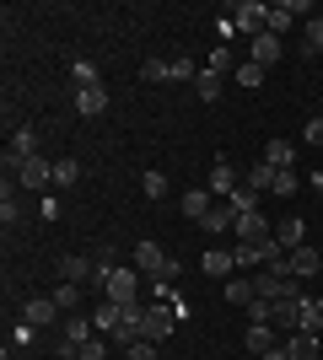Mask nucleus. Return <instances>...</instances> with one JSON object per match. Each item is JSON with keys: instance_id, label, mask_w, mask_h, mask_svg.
Segmentation results:
<instances>
[{"instance_id": "nucleus-1", "label": "nucleus", "mask_w": 323, "mask_h": 360, "mask_svg": "<svg viewBox=\"0 0 323 360\" xmlns=\"http://www.w3.org/2000/svg\"><path fill=\"white\" fill-rule=\"evenodd\" d=\"M172 328H178V307H172V301H151V307L140 312V339H146V345H162Z\"/></svg>"}, {"instance_id": "nucleus-2", "label": "nucleus", "mask_w": 323, "mask_h": 360, "mask_svg": "<svg viewBox=\"0 0 323 360\" xmlns=\"http://www.w3.org/2000/svg\"><path fill=\"white\" fill-rule=\"evenodd\" d=\"M232 32H248V38H259L264 27H270V6L264 0H243V6H232Z\"/></svg>"}, {"instance_id": "nucleus-3", "label": "nucleus", "mask_w": 323, "mask_h": 360, "mask_svg": "<svg viewBox=\"0 0 323 360\" xmlns=\"http://www.w3.org/2000/svg\"><path fill=\"white\" fill-rule=\"evenodd\" d=\"M103 301H119V307L140 301V269H108V280H103Z\"/></svg>"}, {"instance_id": "nucleus-4", "label": "nucleus", "mask_w": 323, "mask_h": 360, "mask_svg": "<svg viewBox=\"0 0 323 360\" xmlns=\"http://www.w3.org/2000/svg\"><path fill=\"white\" fill-rule=\"evenodd\" d=\"M92 339V323L87 317H65V333L60 345H54V360H81V345Z\"/></svg>"}, {"instance_id": "nucleus-5", "label": "nucleus", "mask_w": 323, "mask_h": 360, "mask_svg": "<svg viewBox=\"0 0 323 360\" xmlns=\"http://www.w3.org/2000/svg\"><path fill=\"white\" fill-rule=\"evenodd\" d=\"M22 323H27V328H54L65 317H60V307H54V296H32L27 307H22Z\"/></svg>"}, {"instance_id": "nucleus-6", "label": "nucleus", "mask_w": 323, "mask_h": 360, "mask_svg": "<svg viewBox=\"0 0 323 360\" xmlns=\"http://www.w3.org/2000/svg\"><path fill=\"white\" fill-rule=\"evenodd\" d=\"M16 188H49V183H54V167L44 162V156H32V162H22L16 167Z\"/></svg>"}, {"instance_id": "nucleus-7", "label": "nucleus", "mask_w": 323, "mask_h": 360, "mask_svg": "<svg viewBox=\"0 0 323 360\" xmlns=\"http://www.w3.org/2000/svg\"><path fill=\"white\" fill-rule=\"evenodd\" d=\"M205 188H210V194L221 199V205H227V194H232V188H237V167H232L227 156H221V162L210 167V183H205Z\"/></svg>"}, {"instance_id": "nucleus-8", "label": "nucleus", "mask_w": 323, "mask_h": 360, "mask_svg": "<svg viewBox=\"0 0 323 360\" xmlns=\"http://www.w3.org/2000/svg\"><path fill=\"white\" fill-rule=\"evenodd\" d=\"M270 237H275V226L264 221L259 210H253V215H237V242H270Z\"/></svg>"}, {"instance_id": "nucleus-9", "label": "nucleus", "mask_w": 323, "mask_h": 360, "mask_svg": "<svg viewBox=\"0 0 323 360\" xmlns=\"http://www.w3.org/2000/svg\"><path fill=\"white\" fill-rule=\"evenodd\" d=\"M76 113H81V119H103V113H108V91L103 86L76 91Z\"/></svg>"}, {"instance_id": "nucleus-10", "label": "nucleus", "mask_w": 323, "mask_h": 360, "mask_svg": "<svg viewBox=\"0 0 323 360\" xmlns=\"http://www.w3.org/2000/svg\"><path fill=\"white\" fill-rule=\"evenodd\" d=\"M210 210H215V194H210V188H184V215H189V221H205Z\"/></svg>"}, {"instance_id": "nucleus-11", "label": "nucleus", "mask_w": 323, "mask_h": 360, "mask_svg": "<svg viewBox=\"0 0 323 360\" xmlns=\"http://www.w3.org/2000/svg\"><path fill=\"white\" fill-rule=\"evenodd\" d=\"M162 264H167V253H162L156 242H146V237H140V242H135V269H140V274H156Z\"/></svg>"}, {"instance_id": "nucleus-12", "label": "nucleus", "mask_w": 323, "mask_h": 360, "mask_svg": "<svg viewBox=\"0 0 323 360\" xmlns=\"http://www.w3.org/2000/svg\"><path fill=\"white\" fill-rule=\"evenodd\" d=\"M302 231H308V226L296 221V215H286V221L275 226V242H280V253H296V248H302Z\"/></svg>"}, {"instance_id": "nucleus-13", "label": "nucleus", "mask_w": 323, "mask_h": 360, "mask_svg": "<svg viewBox=\"0 0 323 360\" xmlns=\"http://www.w3.org/2000/svg\"><path fill=\"white\" fill-rule=\"evenodd\" d=\"M286 258H291V274H296V280H302V274H318V269H323L318 248H308V242H302L296 253H286Z\"/></svg>"}, {"instance_id": "nucleus-14", "label": "nucleus", "mask_w": 323, "mask_h": 360, "mask_svg": "<svg viewBox=\"0 0 323 360\" xmlns=\"http://www.w3.org/2000/svg\"><path fill=\"white\" fill-rule=\"evenodd\" d=\"M296 333H323V312L312 296H302V307H296Z\"/></svg>"}, {"instance_id": "nucleus-15", "label": "nucleus", "mask_w": 323, "mask_h": 360, "mask_svg": "<svg viewBox=\"0 0 323 360\" xmlns=\"http://www.w3.org/2000/svg\"><path fill=\"white\" fill-rule=\"evenodd\" d=\"M270 328H275V323H248V333H243V345H248V355H270Z\"/></svg>"}, {"instance_id": "nucleus-16", "label": "nucleus", "mask_w": 323, "mask_h": 360, "mask_svg": "<svg viewBox=\"0 0 323 360\" xmlns=\"http://www.w3.org/2000/svg\"><path fill=\"white\" fill-rule=\"evenodd\" d=\"M227 205H232V215H253L259 210V188H248V183H237L227 194Z\"/></svg>"}, {"instance_id": "nucleus-17", "label": "nucleus", "mask_w": 323, "mask_h": 360, "mask_svg": "<svg viewBox=\"0 0 323 360\" xmlns=\"http://www.w3.org/2000/svg\"><path fill=\"white\" fill-rule=\"evenodd\" d=\"M275 60H280V38H275V32H259V38H253V65L270 70Z\"/></svg>"}, {"instance_id": "nucleus-18", "label": "nucleus", "mask_w": 323, "mask_h": 360, "mask_svg": "<svg viewBox=\"0 0 323 360\" xmlns=\"http://www.w3.org/2000/svg\"><path fill=\"white\" fill-rule=\"evenodd\" d=\"M200 264H205V274H215V280H227V274H237V258H232V253H221V248H210V253H205Z\"/></svg>"}, {"instance_id": "nucleus-19", "label": "nucleus", "mask_w": 323, "mask_h": 360, "mask_svg": "<svg viewBox=\"0 0 323 360\" xmlns=\"http://www.w3.org/2000/svg\"><path fill=\"white\" fill-rule=\"evenodd\" d=\"M286 355H291V360H318L323 355V349H318V333H291Z\"/></svg>"}, {"instance_id": "nucleus-20", "label": "nucleus", "mask_w": 323, "mask_h": 360, "mask_svg": "<svg viewBox=\"0 0 323 360\" xmlns=\"http://www.w3.org/2000/svg\"><path fill=\"white\" fill-rule=\"evenodd\" d=\"M178 274H184V264H178V258H167V264H162V269L151 274V280H156V296H162V301L172 296V285H178Z\"/></svg>"}, {"instance_id": "nucleus-21", "label": "nucleus", "mask_w": 323, "mask_h": 360, "mask_svg": "<svg viewBox=\"0 0 323 360\" xmlns=\"http://www.w3.org/2000/svg\"><path fill=\"white\" fill-rule=\"evenodd\" d=\"M264 162L275 167V172H286V167L296 162V146H291V140H270V150H264Z\"/></svg>"}, {"instance_id": "nucleus-22", "label": "nucleus", "mask_w": 323, "mask_h": 360, "mask_svg": "<svg viewBox=\"0 0 323 360\" xmlns=\"http://www.w3.org/2000/svg\"><path fill=\"white\" fill-rule=\"evenodd\" d=\"M11 188H16V183L6 178V194H0V221H6V226H16V221H22V215H27V205H22V199H16Z\"/></svg>"}, {"instance_id": "nucleus-23", "label": "nucleus", "mask_w": 323, "mask_h": 360, "mask_svg": "<svg viewBox=\"0 0 323 360\" xmlns=\"http://www.w3.org/2000/svg\"><path fill=\"white\" fill-rule=\"evenodd\" d=\"M227 301H232V307H253V301H259L253 280H227Z\"/></svg>"}, {"instance_id": "nucleus-24", "label": "nucleus", "mask_w": 323, "mask_h": 360, "mask_svg": "<svg viewBox=\"0 0 323 360\" xmlns=\"http://www.w3.org/2000/svg\"><path fill=\"white\" fill-rule=\"evenodd\" d=\"M200 226H205V231H237V215H232V205H215Z\"/></svg>"}, {"instance_id": "nucleus-25", "label": "nucleus", "mask_w": 323, "mask_h": 360, "mask_svg": "<svg viewBox=\"0 0 323 360\" xmlns=\"http://www.w3.org/2000/svg\"><path fill=\"white\" fill-rule=\"evenodd\" d=\"M140 81H151V86L172 81V60H140Z\"/></svg>"}, {"instance_id": "nucleus-26", "label": "nucleus", "mask_w": 323, "mask_h": 360, "mask_svg": "<svg viewBox=\"0 0 323 360\" xmlns=\"http://www.w3.org/2000/svg\"><path fill=\"white\" fill-rule=\"evenodd\" d=\"M76 178H81V162L76 156H60V162H54V188H70Z\"/></svg>"}, {"instance_id": "nucleus-27", "label": "nucleus", "mask_w": 323, "mask_h": 360, "mask_svg": "<svg viewBox=\"0 0 323 360\" xmlns=\"http://www.w3.org/2000/svg\"><path fill=\"white\" fill-rule=\"evenodd\" d=\"M70 75H76V91L103 86V75H97V65H92V60H76V65H70Z\"/></svg>"}, {"instance_id": "nucleus-28", "label": "nucleus", "mask_w": 323, "mask_h": 360, "mask_svg": "<svg viewBox=\"0 0 323 360\" xmlns=\"http://www.w3.org/2000/svg\"><path fill=\"white\" fill-rule=\"evenodd\" d=\"M232 258H237V269H253V264H264V248H259V242H237Z\"/></svg>"}, {"instance_id": "nucleus-29", "label": "nucleus", "mask_w": 323, "mask_h": 360, "mask_svg": "<svg viewBox=\"0 0 323 360\" xmlns=\"http://www.w3.org/2000/svg\"><path fill=\"white\" fill-rule=\"evenodd\" d=\"M296 188H302V178H296V167H286V172H275V188H270V194H275V199H291Z\"/></svg>"}, {"instance_id": "nucleus-30", "label": "nucleus", "mask_w": 323, "mask_h": 360, "mask_svg": "<svg viewBox=\"0 0 323 360\" xmlns=\"http://www.w3.org/2000/svg\"><path fill=\"white\" fill-rule=\"evenodd\" d=\"M140 194L146 199H167V172H146V178H140Z\"/></svg>"}, {"instance_id": "nucleus-31", "label": "nucleus", "mask_w": 323, "mask_h": 360, "mask_svg": "<svg viewBox=\"0 0 323 360\" xmlns=\"http://www.w3.org/2000/svg\"><path fill=\"white\" fill-rule=\"evenodd\" d=\"M264 75H270V70H264V65L243 60V65H237V86H248V91H253V86H259V81H264Z\"/></svg>"}, {"instance_id": "nucleus-32", "label": "nucleus", "mask_w": 323, "mask_h": 360, "mask_svg": "<svg viewBox=\"0 0 323 360\" xmlns=\"http://www.w3.org/2000/svg\"><path fill=\"white\" fill-rule=\"evenodd\" d=\"M194 91H200V103H215V97H221V75L200 70V81H194Z\"/></svg>"}, {"instance_id": "nucleus-33", "label": "nucleus", "mask_w": 323, "mask_h": 360, "mask_svg": "<svg viewBox=\"0 0 323 360\" xmlns=\"http://www.w3.org/2000/svg\"><path fill=\"white\" fill-rule=\"evenodd\" d=\"M248 188H259V194H264V188H275V167H270V162H259L253 172H248Z\"/></svg>"}, {"instance_id": "nucleus-34", "label": "nucleus", "mask_w": 323, "mask_h": 360, "mask_svg": "<svg viewBox=\"0 0 323 360\" xmlns=\"http://www.w3.org/2000/svg\"><path fill=\"white\" fill-rule=\"evenodd\" d=\"M280 285H286V280H275L270 269H264V274H253V290H259L264 301H275V296H280Z\"/></svg>"}, {"instance_id": "nucleus-35", "label": "nucleus", "mask_w": 323, "mask_h": 360, "mask_svg": "<svg viewBox=\"0 0 323 360\" xmlns=\"http://www.w3.org/2000/svg\"><path fill=\"white\" fill-rule=\"evenodd\" d=\"M76 301H81V285H65V280L54 285V307H60V312H70Z\"/></svg>"}, {"instance_id": "nucleus-36", "label": "nucleus", "mask_w": 323, "mask_h": 360, "mask_svg": "<svg viewBox=\"0 0 323 360\" xmlns=\"http://www.w3.org/2000/svg\"><path fill=\"white\" fill-rule=\"evenodd\" d=\"M302 44H308V54H323V16H312V22H308Z\"/></svg>"}, {"instance_id": "nucleus-37", "label": "nucleus", "mask_w": 323, "mask_h": 360, "mask_svg": "<svg viewBox=\"0 0 323 360\" xmlns=\"http://www.w3.org/2000/svg\"><path fill=\"white\" fill-rule=\"evenodd\" d=\"M291 22H296V16L286 11V6H270V27H264V32H275V38H280V32L291 27Z\"/></svg>"}, {"instance_id": "nucleus-38", "label": "nucleus", "mask_w": 323, "mask_h": 360, "mask_svg": "<svg viewBox=\"0 0 323 360\" xmlns=\"http://www.w3.org/2000/svg\"><path fill=\"white\" fill-rule=\"evenodd\" d=\"M81 360H108V339H87V345H81Z\"/></svg>"}, {"instance_id": "nucleus-39", "label": "nucleus", "mask_w": 323, "mask_h": 360, "mask_svg": "<svg viewBox=\"0 0 323 360\" xmlns=\"http://www.w3.org/2000/svg\"><path fill=\"white\" fill-rule=\"evenodd\" d=\"M124 360H156V345H146V339H140V345L124 349Z\"/></svg>"}, {"instance_id": "nucleus-40", "label": "nucleus", "mask_w": 323, "mask_h": 360, "mask_svg": "<svg viewBox=\"0 0 323 360\" xmlns=\"http://www.w3.org/2000/svg\"><path fill=\"white\" fill-rule=\"evenodd\" d=\"M302 135H308V146H323V113H318V119H308V129H302Z\"/></svg>"}, {"instance_id": "nucleus-41", "label": "nucleus", "mask_w": 323, "mask_h": 360, "mask_svg": "<svg viewBox=\"0 0 323 360\" xmlns=\"http://www.w3.org/2000/svg\"><path fill=\"white\" fill-rule=\"evenodd\" d=\"M205 70H210V75H227V49H215L210 60H205Z\"/></svg>"}, {"instance_id": "nucleus-42", "label": "nucleus", "mask_w": 323, "mask_h": 360, "mask_svg": "<svg viewBox=\"0 0 323 360\" xmlns=\"http://www.w3.org/2000/svg\"><path fill=\"white\" fill-rule=\"evenodd\" d=\"M275 301H302V280H286V285H280V296Z\"/></svg>"}, {"instance_id": "nucleus-43", "label": "nucleus", "mask_w": 323, "mask_h": 360, "mask_svg": "<svg viewBox=\"0 0 323 360\" xmlns=\"http://www.w3.org/2000/svg\"><path fill=\"white\" fill-rule=\"evenodd\" d=\"M248 317H253V323H270V301L259 296V301H253V307H248Z\"/></svg>"}, {"instance_id": "nucleus-44", "label": "nucleus", "mask_w": 323, "mask_h": 360, "mask_svg": "<svg viewBox=\"0 0 323 360\" xmlns=\"http://www.w3.org/2000/svg\"><path fill=\"white\" fill-rule=\"evenodd\" d=\"M259 360H291V355H286V349H270V355H259Z\"/></svg>"}, {"instance_id": "nucleus-45", "label": "nucleus", "mask_w": 323, "mask_h": 360, "mask_svg": "<svg viewBox=\"0 0 323 360\" xmlns=\"http://www.w3.org/2000/svg\"><path fill=\"white\" fill-rule=\"evenodd\" d=\"M312 188H318V194H323V172H312Z\"/></svg>"}, {"instance_id": "nucleus-46", "label": "nucleus", "mask_w": 323, "mask_h": 360, "mask_svg": "<svg viewBox=\"0 0 323 360\" xmlns=\"http://www.w3.org/2000/svg\"><path fill=\"white\" fill-rule=\"evenodd\" d=\"M318 312H323V296H318Z\"/></svg>"}, {"instance_id": "nucleus-47", "label": "nucleus", "mask_w": 323, "mask_h": 360, "mask_svg": "<svg viewBox=\"0 0 323 360\" xmlns=\"http://www.w3.org/2000/svg\"><path fill=\"white\" fill-rule=\"evenodd\" d=\"M318 60H323V54H318Z\"/></svg>"}]
</instances>
